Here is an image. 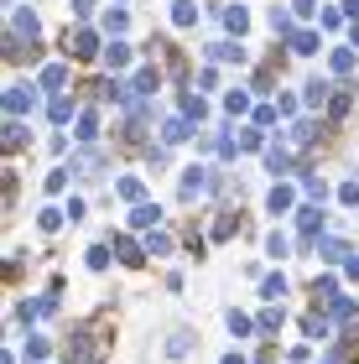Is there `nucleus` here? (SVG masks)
I'll list each match as a JSON object with an SVG mask.
<instances>
[{
    "label": "nucleus",
    "instance_id": "nucleus-13",
    "mask_svg": "<svg viewBox=\"0 0 359 364\" xmlns=\"http://www.w3.org/2000/svg\"><path fill=\"white\" fill-rule=\"evenodd\" d=\"M291 53H318V37H313V31H291Z\"/></svg>",
    "mask_w": 359,
    "mask_h": 364
},
{
    "label": "nucleus",
    "instance_id": "nucleus-9",
    "mask_svg": "<svg viewBox=\"0 0 359 364\" xmlns=\"http://www.w3.org/2000/svg\"><path fill=\"white\" fill-rule=\"evenodd\" d=\"M105 63H109V68H125V63H130V47H125V42H109V47H105Z\"/></svg>",
    "mask_w": 359,
    "mask_h": 364
},
{
    "label": "nucleus",
    "instance_id": "nucleus-46",
    "mask_svg": "<svg viewBox=\"0 0 359 364\" xmlns=\"http://www.w3.org/2000/svg\"><path fill=\"white\" fill-rule=\"evenodd\" d=\"M354 47H359V26H354Z\"/></svg>",
    "mask_w": 359,
    "mask_h": 364
},
{
    "label": "nucleus",
    "instance_id": "nucleus-39",
    "mask_svg": "<svg viewBox=\"0 0 359 364\" xmlns=\"http://www.w3.org/2000/svg\"><path fill=\"white\" fill-rule=\"evenodd\" d=\"M271 26H276V31H291V16H286L282 6H276V11H271Z\"/></svg>",
    "mask_w": 359,
    "mask_h": 364
},
{
    "label": "nucleus",
    "instance_id": "nucleus-10",
    "mask_svg": "<svg viewBox=\"0 0 359 364\" xmlns=\"http://www.w3.org/2000/svg\"><path fill=\"white\" fill-rule=\"evenodd\" d=\"M100 167H105V156H100V151H84V156L73 161V172H84V177H94Z\"/></svg>",
    "mask_w": 359,
    "mask_h": 364
},
{
    "label": "nucleus",
    "instance_id": "nucleus-14",
    "mask_svg": "<svg viewBox=\"0 0 359 364\" xmlns=\"http://www.w3.org/2000/svg\"><path fill=\"white\" fill-rule=\"evenodd\" d=\"M100 136V120H94V109H84L78 114V141H94Z\"/></svg>",
    "mask_w": 359,
    "mask_h": 364
},
{
    "label": "nucleus",
    "instance_id": "nucleus-23",
    "mask_svg": "<svg viewBox=\"0 0 359 364\" xmlns=\"http://www.w3.org/2000/svg\"><path fill=\"white\" fill-rule=\"evenodd\" d=\"M276 328H282V307H266L260 312V333H276Z\"/></svg>",
    "mask_w": 359,
    "mask_h": 364
},
{
    "label": "nucleus",
    "instance_id": "nucleus-41",
    "mask_svg": "<svg viewBox=\"0 0 359 364\" xmlns=\"http://www.w3.org/2000/svg\"><path fill=\"white\" fill-rule=\"evenodd\" d=\"M167 354H172V359H183V354H188V333H177V338L167 343Z\"/></svg>",
    "mask_w": 359,
    "mask_h": 364
},
{
    "label": "nucleus",
    "instance_id": "nucleus-15",
    "mask_svg": "<svg viewBox=\"0 0 359 364\" xmlns=\"http://www.w3.org/2000/svg\"><path fill=\"white\" fill-rule=\"evenodd\" d=\"M47 114H53L58 125H63V120H73V99H63V94H58L53 105H47Z\"/></svg>",
    "mask_w": 359,
    "mask_h": 364
},
{
    "label": "nucleus",
    "instance_id": "nucleus-3",
    "mask_svg": "<svg viewBox=\"0 0 359 364\" xmlns=\"http://www.w3.org/2000/svg\"><path fill=\"white\" fill-rule=\"evenodd\" d=\"M266 167L271 172H291V151L286 146H266Z\"/></svg>",
    "mask_w": 359,
    "mask_h": 364
},
{
    "label": "nucleus",
    "instance_id": "nucleus-5",
    "mask_svg": "<svg viewBox=\"0 0 359 364\" xmlns=\"http://www.w3.org/2000/svg\"><path fill=\"white\" fill-rule=\"evenodd\" d=\"M172 21L177 26H193V21H198V6H193V0H172Z\"/></svg>",
    "mask_w": 359,
    "mask_h": 364
},
{
    "label": "nucleus",
    "instance_id": "nucleus-22",
    "mask_svg": "<svg viewBox=\"0 0 359 364\" xmlns=\"http://www.w3.org/2000/svg\"><path fill=\"white\" fill-rule=\"evenodd\" d=\"M115 250H120V260H125V266H136V260H146V255L136 250V240H115Z\"/></svg>",
    "mask_w": 359,
    "mask_h": 364
},
{
    "label": "nucleus",
    "instance_id": "nucleus-40",
    "mask_svg": "<svg viewBox=\"0 0 359 364\" xmlns=\"http://www.w3.org/2000/svg\"><path fill=\"white\" fill-rule=\"evenodd\" d=\"M230 328H235V333L245 338V333H250V318H245V312H230Z\"/></svg>",
    "mask_w": 359,
    "mask_h": 364
},
{
    "label": "nucleus",
    "instance_id": "nucleus-16",
    "mask_svg": "<svg viewBox=\"0 0 359 364\" xmlns=\"http://www.w3.org/2000/svg\"><path fill=\"white\" fill-rule=\"evenodd\" d=\"M297 224H302V235H318V224H323V208H302V213H297Z\"/></svg>",
    "mask_w": 359,
    "mask_h": 364
},
{
    "label": "nucleus",
    "instance_id": "nucleus-34",
    "mask_svg": "<svg viewBox=\"0 0 359 364\" xmlns=\"http://www.w3.org/2000/svg\"><path fill=\"white\" fill-rule=\"evenodd\" d=\"M63 78H68L63 68H47V73H42V89H63Z\"/></svg>",
    "mask_w": 359,
    "mask_h": 364
},
{
    "label": "nucleus",
    "instance_id": "nucleus-42",
    "mask_svg": "<svg viewBox=\"0 0 359 364\" xmlns=\"http://www.w3.org/2000/svg\"><path fill=\"white\" fill-rule=\"evenodd\" d=\"M26 359H47V338H31L26 343Z\"/></svg>",
    "mask_w": 359,
    "mask_h": 364
},
{
    "label": "nucleus",
    "instance_id": "nucleus-47",
    "mask_svg": "<svg viewBox=\"0 0 359 364\" xmlns=\"http://www.w3.org/2000/svg\"><path fill=\"white\" fill-rule=\"evenodd\" d=\"M323 364H338V359H323Z\"/></svg>",
    "mask_w": 359,
    "mask_h": 364
},
{
    "label": "nucleus",
    "instance_id": "nucleus-4",
    "mask_svg": "<svg viewBox=\"0 0 359 364\" xmlns=\"http://www.w3.org/2000/svg\"><path fill=\"white\" fill-rule=\"evenodd\" d=\"M291 198H297V193H291V188H286V182H276V188H271V198H266V203H271V213H286V208H291Z\"/></svg>",
    "mask_w": 359,
    "mask_h": 364
},
{
    "label": "nucleus",
    "instance_id": "nucleus-7",
    "mask_svg": "<svg viewBox=\"0 0 359 364\" xmlns=\"http://www.w3.org/2000/svg\"><path fill=\"white\" fill-rule=\"evenodd\" d=\"M161 219V213H156V203H136V213H130V224H136V229H151Z\"/></svg>",
    "mask_w": 359,
    "mask_h": 364
},
{
    "label": "nucleus",
    "instance_id": "nucleus-44",
    "mask_svg": "<svg viewBox=\"0 0 359 364\" xmlns=\"http://www.w3.org/2000/svg\"><path fill=\"white\" fill-rule=\"evenodd\" d=\"M349 281H359V255H354V260H349Z\"/></svg>",
    "mask_w": 359,
    "mask_h": 364
},
{
    "label": "nucleus",
    "instance_id": "nucleus-43",
    "mask_svg": "<svg viewBox=\"0 0 359 364\" xmlns=\"http://www.w3.org/2000/svg\"><path fill=\"white\" fill-rule=\"evenodd\" d=\"M291 11H297V16H307V11H313V0H291Z\"/></svg>",
    "mask_w": 359,
    "mask_h": 364
},
{
    "label": "nucleus",
    "instance_id": "nucleus-17",
    "mask_svg": "<svg viewBox=\"0 0 359 364\" xmlns=\"http://www.w3.org/2000/svg\"><path fill=\"white\" fill-rule=\"evenodd\" d=\"M260 291H266V302L276 307V302L286 296V281H282V276H266V287H260Z\"/></svg>",
    "mask_w": 359,
    "mask_h": 364
},
{
    "label": "nucleus",
    "instance_id": "nucleus-21",
    "mask_svg": "<svg viewBox=\"0 0 359 364\" xmlns=\"http://www.w3.org/2000/svg\"><path fill=\"white\" fill-rule=\"evenodd\" d=\"M120 198H130V203H141V198H146L141 177H120Z\"/></svg>",
    "mask_w": 359,
    "mask_h": 364
},
{
    "label": "nucleus",
    "instance_id": "nucleus-19",
    "mask_svg": "<svg viewBox=\"0 0 359 364\" xmlns=\"http://www.w3.org/2000/svg\"><path fill=\"white\" fill-rule=\"evenodd\" d=\"M203 94H183V114H188V120H203Z\"/></svg>",
    "mask_w": 359,
    "mask_h": 364
},
{
    "label": "nucleus",
    "instance_id": "nucleus-2",
    "mask_svg": "<svg viewBox=\"0 0 359 364\" xmlns=\"http://www.w3.org/2000/svg\"><path fill=\"white\" fill-rule=\"evenodd\" d=\"M31 105H37V94H26V89H6V109H11V114H26Z\"/></svg>",
    "mask_w": 359,
    "mask_h": 364
},
{
    "label": "nucleus",
    "instance_id": "nucleus-31",
    "mask_svg": "<svg viewBox=\"0 0 359 364\" xmlns=\"http://www.w3.org/2000/svg\"><path fill=\"white\" fill-rule=\"evenodd\" d=\"M89 266H94V271L109 266V250H105V245H94V250H89Z\"/></svg>",
    "mask_w": 359,
    "mask_h": 364
},
{
    "label": "nucleus",
    "instance_id": "nucleus-26",
    "mask_svg": "<svg viewBox=\"0 0 359 364\" xmlns=\"http://www.w3.org/2000/svg\"><path fill=\"white\" fill-rule=\"evenodd\" d=\"M313 291H318V302H333V296H338V281H333V276H323Z\"/></svg>",
    "mask_w": 359,
    "mask_h": 364
},
{
    "label": "nucleus",
    "instance_id": "nucleus-28",
    "mask_svg": "<svg viewBox=\"0 0 359 364\" xmlns=\"http://www.w3.org/2000/svg\"><path fill=\"white\" fill-rule=\"evenodd\" d=\"M328 114H333V120H344V114H349V94H333L328 99Z\"/></svg>",
    "mask_w": 359,
    "mask_h": 364
},
{
    "label": "nucleus",
    "instance_id": "nucleus-30",
    "mask_svg": "<svg viewBox=\"0 0 359 364\" xmlns=\"http://www.w3.org/2000/svg\"><path fill=\"white\" fill-rule=\"evenodd\" d=\"M224 109H230V114H245V109H250V99H245V94H240V89H235V94H230V99H224Z\"/></svg>",
    "mask_w": 359,
    "mask_h": 364
},
{
    "label": "nucleus",
    "instance_id": "nucleus-36",
    "mask_svg": "<svg viewBox=\"0 0 359 364\" xmlns=\"http://www.w3.org/2000/svg\"><path fill=\"white\" fill-rule=\"evenodd\" d=\"M68 188V172H47V193H63Z\"/></svg>",
    "mask_w": 359,
    "mask_h": 364
},
{
    "label": "nucleus",
    "instance_id": "nucleus-8",
    "mask_svg": "<svg viewBox=\"0 0 359 364\" xmlns=\"http://www.w3.org/2000/svg\"><path fill=\"white\" fill-rule=\"evenodd\" d=\"M224 26L245 37V26H250V11H245V6H230V11H224Z\"/></svg>",
    "mask_w": 359,
    "mask_h": 364
},
{
    "label": "nucleus",
    "instance_id": "nucleus-27",
    "mask_svg": "<svg viewBox=\"0 0 359 364\" xmlns=\"http://www.w3.org/2000/svg\"><path fill=\"white\" fill-rule=\"evenodd\" d=\"M167 250H172L167 235H151V240H146V255H167Z\"/></svg>",
    "mask_w": 359,
    "mask_h": 364
},
{
    "label": "nucleus",
    "instance_id": "nucleus-45",
    "mask_svg": "<svg viewBox=\"0 0 359 364\" xmlns=\"http://www.w3.org/2000/svg\"><path fill=\"white\" fill-rule=\"evenodd\" d=\"M224 364H245V359H240V354H224Z\"/></svg>",
    "mask_w": 359,
    "mask_h": 364
},
{
    "label": "nucleus",
    "instance_id": "nucleus-37",
    "mask_svg": "<svg viewBox=\"0 0 359 364\" xmlns=\"http://www.w3.org/2000/svg\"><path fill=\"white\" fill-rule=\"evenodd\" d=\"M323 260H344V245H338V240H323Z\"/></svg>",
    "mask_w": 359,
    "mask_h": 364
},
{
    "label": "nucleus",
    "instance_id": "nucleus-11",
    "mask_svg": "<svg viewBox=\"0 0 359 364\" xmlns=\"http://www.w3.org/2000/svg\"><path fill=\"white\" fill-rule=\"evenodd\" d=\"M130 84H136V94H151V89L161 84V73H156V68H141L136 78H130Z\"/></svg>",
    "mask_w": 359,
    "mask_h": 364
},
{
    "label": "nucleus",
    "instance_id": "nucleus-20",
    "mask_svg": "<svg viewBox=\"0 0 359 364\" xmlns=\"http://www.w3.org/2000/svg\"><path fill=\"white\" fill-rule=\"evenodd\" d=\"M323 99H333V89H328V84H323V78H313V84H307V105H313V109H318V105H323Z\"/></svg>",
    "mask_w": 359,
    "mask_h": 364
},
{
    "label": "nucleus",
    "instance_id": "nucleus-32",
    "mask_svg": "<svg viewBox=\"0 0 359 364\" xmlns=\"http://www.w3.org/2000/svg\"><path fill=\"white\" fill-rule=\"evenodd\" d=\"M291 141H297V146H307V141H313V125H307V120H297V125H291Z\"/></svg>",
    "mask_w": 359,
    "mask_h": 364
},
{
    "label": "nucleus",
    "instance_id": "nucleus-1",
    "mask_svg": "<svg viewBox=\"0 0 359 364\" xmlns=\"http://www.w3.org/2000/svg\"><path fill=\"white\" fill-rule=\"evenodd\" d=\"M94 31H68V58H94Z\"/></svg>",
    "mask_w": 359,
    "mask_h": 364
},
{
    "label": "nucleus",
    "instance_id": "nucleus-18",
    "mask_svg": "<svg viewBox=\"0 0 359 364\" xmlns=\"http://www.w3.org/2000/svg\"><path fill=\"white\" fill-rule=\"evenodd\" d=\"M208 53H214L219 63H235V58H245V47H235V42H214Z\"/></svg>",
    "mask_w": 359,
    "mask_h": 364
},
{
    "label": "nucleus",
    "instance_id": "nucleus-6",
    "mask_svg": "<svg viewBox=\"0 0 359 364\" xmlns=\"http://www.w3.org/2000/svg\"><path fill=\"white\" fill-rule=\"evenodd\" d=\"M208 188V167H193L188 177H183V198H193V193H203Z\"/></svg>",
    "mask_w": 359,
    "mask_h": 364
},
{
    "label": "nucleus",
    "instance_id": "nucleus-12",
    "mask_svg": "<svg viewBox=\"0 0 359 364\" xmlns=\"http://www.w3.org/2000/svg\"><path fill=\"white\" fill-rule=\"evenodd\" d=\"M161 141H167V146L188 141V120H167V125H161Z\"/></svg>",
    "mask_w": 359,
    "mask_h": 364
},
{
    "label": "nucleus",
    "instance_id": "nucleus-33",
    "mask_svg": "<svg viewBox=\"0 0 359 364\" xmlns=\"http://www.w3.org/2000/svg\"><path fill=\"white\" fill-rule=\"evenodd\" d=\"M266 250H271V255H276V260H282V255H286V250H291V245H286V235H271V240H266Z\"/></svg>",
    "mask_w": 359,
    "mask_h": 364
},
{
    "label": "nucleus",
    "instance_id": "nucleus-25",
    "mask_svg": "<svg viewBox=\"0 0 359 364\" xmlns=\"http://www.w3.org/2000/svg\"><path fill=\"white\" fill-rule=\"evenodd\" d=\"M354 68V47H338L333 53V73H349Z\"/></svg>",
    "mask_w": 359,
    "mask_h": 364
},
{
    "label": "nucleus",
    "instance_id": "nucleus-35",
    "mask_svg": "<svg viewBox=\"0 0 359 364\" xmlns=\"http://www.w3.org/2000/svg\"><path fill=\"white\" fill-rule=\"evenodd\" d=\"M338 198H344L349 208H359V182H344V188H338Z\"/></svg>",
    "mask_w": 359,
    "mask_h": 364
},
{
    "label": "nucleus",
    "instance_id": "nucleus-24",
    "mask_svg": "<svg viewBox=\"0 0 359 364\" xmlns=\"http://www.w3.org/2000/svg\"><path fill=\"white\" fill-rule=\"evenodd\" d=\"M302 328H307V338H328V318H318V312H313Z\"/></svg>",
    "mask_w": 359,
    "mask_h": 364
},
{
    "label": "nucleus",
    "instance_id": "nucleus-29",
    "mask_svg": "<svg viewBox=\"0 0 359 364\" xmlns=\"http://www.w3.org/2000/svg\"><path fill=\"white\" fill-rule=\"evenodd\" d=\"M21 141H26V130L16 125V120H11V125H6V151H16V146H21Z\"/></svg>",
    "mask_w": 359,
    "mask_h": 364
},
{
    "label": "nucleus",
    "instance_id": "nucleus-38",
    "mask_svg": "<svg viewBox=\"0 0 359 364\" xmlns=\"http://www.w3.org/2000/svg\"><path fill=\"white\" fill-rule=\"evenodd\" d=\"M58 224H63V213H58V208H42V229H47V235H53Z\"/></svg>",
    "mask_w": 359,
    "mask_h": 364
}]
</instances>
